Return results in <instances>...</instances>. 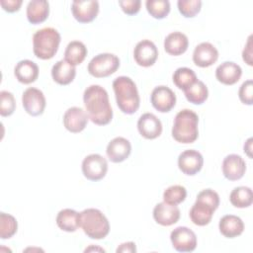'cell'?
<instances>
[{"mask_svg":"<svg viewBox=\"0 0 253 253\" xmlns=\"http://www.w3.org/2000/svg\"><path fill=\"white\" fill-rule=\"evenodd\" d=\"M229 201L235 208L244 209L250 207L253 202V194L251 188L245 186L234 188L229 195Z\"/></svg>","mask_w":253,"mask_h":253,"instance_id":"cell-30","label":"cell"},{"mask_svg":"<svg viewBox=\"0 0 253 253\" xmlns=\"http://www.w3.org/2000/svg\"><path fill=\"white\" fill-rule=\"evenodd\" d=\"M146 10L155 19H163L170 12V2L168 0H147Z\"/></svg>","mask_w":253,"mask_h":253,"instance_id":"cell-33","label":"cell"},{"mask_svg":"<svg viewBox=\"0 0 253 253\" xmlns=\"http://www.w3.org/2000/svg\"><path fill=\"white\" fill-rule=\"evenodd\" d=\"M150 102L153 108L158 112L167 113L175 107L176 95L167 86H157L151 92Z\"/></svg>","mask_w":253,"mask_h":253,"instance_id":"cell-10","label":"cell"},{"mask_svg":"<svg viewBox=\"0 0 253 253\" xmlns=\"http://www.w3.org/2000/svg\"><path fill=\"white\" fill-rule=\"evenodd\" d=\"M90 251H101V252H105V250L103 249V248H100V247H97V246H93V245H91L90 247H88V248H86L85 250H84V252H90Z\"/></svg>","mask_w":253,"mask_h":253,"instance_id":"cell-44","label":"cell"},{"mask_svg":"<svg viewBox=\"0 0 253 253\" xmlns=\"http://www.w3.org/2000/svg\"><path fill=\"white\" fill-rule=\"evenodd\" d=\"M14 74L19 82L23 84H31L39 77V66L32 60L24 59L16 64Z\"/></svg>","mask_w":253,"mask_h":253,"instance_id":"cell-22","label":"cell"},{"mask_svg":"<svg viewBox=\"0 0 253 253\" xmlns=\"http://www.w3.org/2000/svg\"><path fill=\"white\" fill-rule=\"evenodd\" d=\"M222 174L229 181L241 179L246 171L244 159L237 154H229L222 161Z\"/></svg>","mask_w":253,"mask_h":253,"instance_id":"cell-16","label":"cell"},{"mask_svg":"<svg viewBox=\"0 0 253 253\" xmlns=\"http://www.w3.org/2000/svg\"><path fill=\"white\" fill-rule=\"evenodd\" d=\"M108 171V162L102 155L93 153L87 155L82 161V173L90 181L103 179Z\"/></svg>","mask_w":253,"mask_h":253,"instance_id":"cell-7","label":"cell"},{"mask_svg":"<svg viewBox=\"0 0 253 253\" xmlns=\"http://www.w3.org/2000/svg\"><path fill=\"white\" fill-rule=\"evenodd\" d=\"M113 89L119 109L126 115L134 114L140 104L135 83L127 76H119L113 81Z\"/></svg>","mask_w":253,"mask_h":253,"instance_id":"cell-2","label":"cell"},{"mask_svg":"<svg viewBox=\"0 0 253 253\" xmlns=\"http://www.w3.org/2000/svg\"><path fill=\"white\" fill-rule=\"evenodd\" d=\"M184 94L190 103L195 105H202L209 97V90L206 84L198 79L194 84L184 90Z\"/></svg>","mask_w":253,"mask_h":253,"instance_id":"cell-29","label":"cell"},{"mask_svg":"<svg viewBox=\"0 0 253 253\" xmlns=\"http://www.w3.org/2000/svg\"><path fill=\"white\" fill-rule=\"evenodd\" d=\"M49 14V4L45 0H32L27 5V18L33 25L44 22Z\"/></svg>","mask_w":253,"mask_h":253,"instance_id":"cell-25","label":"cell"},{"mask_svg":"<svg viewBox=\"0 0 253 253\" xmlns=\"http://www.w3.org/2000/svg\"><path fill=\"white\" fill-rule=\"evenodd\" d=\"M80 227L91 239H103L110 232V223L98 209H86L79 213Z\"/></svg>","mask_w":253,"mask_h":253,"instance_id":"cell-4","label":"cell"},{"mask_svg":"<svg viewBox=\"0 0 253 253\" xmlns=\"http://www.w3.org/2000/svg\"><path fill=\"white\" fill-rule=\"evenodd\" d=\"M87 113L80 107H71L63 115L64 127L73 133L82 131L88 123Z\"/></svg>","mask_w":253,"mask_h":253,"instance_id":"cell-14","label":"cell"},{"mask_svg":"<svg viewBox=\"0 0 253 253\" xmlns=\"http://www.w3.org/2000/svg\"><path fill=\"white\" fill-rule=\"evenodd\" d=\"M240 101L245 105H252L253 103V81L251 79L242 83L238 91Z\"/></svg>","mask_w":253,"mask_h":253,"instance_id":"cell-38","label":"cell"},{"mask_svg":"<svg viewBox=\"0 0 253 253\" xmlns=\"http://www.w3.org/2000/svg\"><path fill=\"white\" fill-rule=\"evenodd\" d=\"M83 103L88 118L98 126H106L113 119L109 95L100 85H90L83 93Z\"/></svg>","mask_w":253,"mask_h":253,"instance_id":"cell-1","label":"cell"},{"mask_svg":"<svg viewBox=\"0 0 253 253\" xmlns=\"http://www.w3.org/2000/svg\"><path fill=\"white\" fill-rule=\"evenodd\" d=\"M87 47L82 42L72 41L70 42L64 51V60L73 66H76L83 62L87 55Z\"/></svg>","mask_w":253,"mask_h":253,"instance_id":"cell-28","label":"cell"},{"mask_svg":"<svg viewBox=\"0 0 253 253\" xmlns=\"http://www.w3.org/2000/svg\"><path fill=\"white\" fill-rule=\"evenodd\" d=\"M178 10L185 18H193L200 11L202 7L201 0H179L177 2Z\"/></svg>","mask_w":253,"mask_h":253,"instance_id":"cell-35","label":"cell"},{"mask_svg":"<svg viewBox=\"0 0 253 253\" xmlns=\"http://www.w3.org/2000/svg\"><path fill=\"white\" fill-rule=\"evenodd\" d=\"M120 67V59L117 55L109 52L100 53L94 56L88 63V72L96 77H108L115 73Z\"/></svg>","mask_w":253,"mask_h":253,"instance_id":"cell-6","label":"cell"},{"mask_svg":"<svg viewBox=\"0 0 253 253\" xmlns=\"http://www.w3.org/2000/svg\"><path fill=\"white\" fill-rule=\"evenodd\" d=\"M187 197V190L184 186L173 185L168 187L163 193V202L170 205H179L185 201Z\"/></svg>","mask_w":253,"mask_h":253,"instance_id":"cell-34","label":"cell"},{"mask_svg":"<svg viewBox=\"0 0 253 253\" xmlns=\"http://www.w3.org/2000/svg\"><path fill=\"white\" fill-rule=\"evenodd\" d=\"M153 218L160 225L170 226L179 220L180 210L175 205L162 202L154 207Z\"/></svg>","mask_w":253,"mask_h":253,"instance_id":"cell-18","label":"cell"},{"mask_svg":"<svg viewBox=\"0 0 253 253\" xmlns=\"http://www.w3.org/2000/svg\"><path fill=\"white\" fill-rule=\"evenodd\" d=\"M16 109V101L14 95L9 91L0 92V115L2 117L11 116Z\"/></svg>","mask_w":253,"mask_h":253,"instance_id":"cell-36","label":"cell"},{"mask_svg":"<svg viewBox=\"0 0 253 253\" xmlns=\"http://www.w3.org/2000/svg\"><path fill=\"white\" fill-rule=\"evenodd\" d=\"M137 129L144 138L154 139L161 134L162 124L155 115L145 113L141 115L137 121Z\"/></svg>","mask_w":253,"mask_h":253,"instance_id":"cell-15","label":"cell"},{"mask_svg":"<svg viewBox=\"0 0 253 253\" xmlns=\"http://www.w3.org/2000/svg\"><path fill=\"white\" fill-rule=\"evenodd\" d=\"M173 83L183 91L194 84L198 78L196 73L188 67H179L173 73Z\"/></svg>","mask_w":253,"mask_h":253,"instance_id":"cell-31","label":"cell"},{"mask_svg":"<svg viewBox=\"0 0 253 253\" xmlns=\"http://www.w3.org/2000/svg\"><path fill=\"white\" fill-rule=\"evenodd\" d=\"M218 228L224 237L234 238L241 235L244 231V222L237 215L225 214L220 218Z\"/></svg>","mask_w":253,"mask_h":253,"instance_id":"cell-21","label":"cell"},{"mask_svg":"<svg viewBox=\"0 0 253 253\" xmlns=\"http://www.w3.org/2000/svg\"><path fill=\"white\" fill-rule=\"evenodd\" d=\"M57 226L66 232H74L80 227L79 212L71 209H63L56 215Z\"/></svg>","mask_w":253,"mask_h":253,"instance_id":"cell-27","label":"cell"},{"mask_svg":"<svg viewBox=\"0 0 253 253\" xmlns=\"http://www.w3.org/2000/svg\"><path fill=\"white\" fill-rule=\"evenodd\" d=\"M218 51L213 44L205 42L198 44L193 52V61L199 67H209L216 62Z\"/></svg>","mask_w":253,"mask_h":253,"instance_id":"cell-19","label":"cell"},{"mask_svg":"<svg viewBox=\"0 0 253 253\" xmlns=\"http://www.w3.org/2000/svg\"><path fill=\"white\" fill-rule=\"evenodd\" d=\"M22 104L29 115L37 117L44 112L46 102L42 91L35 87H30L23 92Z\"/></svg>","mask_w":253,"mask_h":253,"instance_id":"cell-9","label":"cell"},{"mask_svg":"<svg viewBox=\"0 0 253 253\" xmlns=\"http://www.w3.org/2000/svg\"><path fill=\"white\" fill-rule=\"evenodd\" d=\"M131 152L130 142L122 136L113 138L107 145L106 153L110 161L120 163L125 161Z\"/></svg>","mask_w":253,"mask_h":253,"instance_id":"cell-17","label":"cell"},{"mask_svg":"<svg viewBox=\"0 0 253 253\" xmlns=\"http://www.w3.org/2000/svg\"><path fill=\"white\" fill-rule=\"evenodd\" d=\"M22 3H23L22 0H1L0 1L2 8L9 13H14L19 11Z\"/></svg>","mask_w":253,"mask_h":253,"instance_id":"cell-40","label":"cell"},{"mask_svg":"<svg viewBox=\"0 0 253 253\" xmlns=\"http://www.w3.org/2000/svg\"><path fill=\"white\" fill-rule=\"evenodd\" d=\"M71 12L79 23H90L99 13V2L96 0H75L71 4Z\"/></svg>","mask_w":253,"mask_h":253,"instance_id":"cell-12","label":"cell"},{"mask_svg":"<svg viewBox=\"0 0 253 253\" xmlns=\"http://www.w3.org/2000/svg\"><path fill=\"white\" fill-rule=\"evenodd\" d=\"M18 229L17 219L6 212H0V237L9 239L15 235Z\"/></svg>","mask_w":253,"mask_h":253,"instance_id":"cell-32","label":"cell"},{"mask_svg":"<svg viewBox=\"0 0 253 253\" xmlns=\"http://www.w3.org/2000/svg\"><path fill=\"white\" fill-rule=\"evenodd\" d=\"M196 201L204 203L206 205H209L211 208H213L214 210H216L219 206V196L215 191H213L211 189H205V190L201 191L198 194Z\"/></svg>","mask_w":253,"mask_h":253,"instance_id":"cell-37","label":"cell"},{"mask_svg":"<svg viewBox=\"0 0 253 253\" xmlns=\"http://www.w3.org/2000/svg\"><path fill=\"white\" fill-rule=\"evenodd\" d=\"M241 75V67L233 61H224L215 69L216 79L224 85H233L237 83Z\"/></svg>","mask_w":253,"mask_h":253,"instance_id":"cell-20","label":"cell"},{"mask_svg":"<svg viewBox=\"0 0 253 253\" xmlns=\"http://www.w3.org/2000/svg\"><path fill=\"white\" fill-rule=\"evenodd\" d=\"M214 211L215 210L211 206L196 201L191 208L189 214L194 224L199 226H205L211 222Z\"/></svg>","mask_w":253,"mask_h":253,"instance_id":"cell-26","label":"cell"},{"mask_svg":"<svg viewBox=\"0 0 253 253\" xmlns=\"http://www.w3.org/2000/svg\"><path fill=\"white\" fill-rule=\"evenodd\" d=\"M158 57V49L155 43L149 40L138 42L133 49L135 62L143 67L152 66Z\"/></svg>","mask_w":253,"mask_h":253,"instance_id":"cell-11","label":"cell"},{"mask_svg":"<svg viewBox=\"0 0 253 253\" xmlns=\"http://www.w3.org/2000/svg\"><path fill=\"white\" fill-rule=\"evenodd\" d=\"M242 58L248 65H252V35L248 37L247 42L242 51Z\"/></svg>","mask_w":253,"mask_h":253,"instance_id":"cell-41","label":"cell"},{"mask_svg":"<svg viewBox=\"0 0 253 253\" xmlns=\"http://www.w3.org/2000/svg\"><path fill=\"white\" fill-rule=\"evenodd\" d=\"M170 240L173 248L178 252H192L197 247L196 233L186 226H178L172 230Z\"/></svg>","mask_w":253,"mask_h":253,"instance_id":"cell-8","label":"cell"},{"mask_svg":"<svg viewBox=\"0 0 253 253\" xmlns=\"http://www.w3.org/2000/svg\"><path fill=\"white\" fill-rule=\"evenodd\" d=\"M76 75L75 66L61 59L55 62L51 68V77L59 85H67L71 83Z\"/></svg>","mask_w":253,"mask_h":253,"instance_id":"cell-24","label":"cell"},{"mask_svg":"<svg viewBox=\"0 0 253 253\" xmlns=\"http://www.w3.org/2000/svg\"><path fill=\"white\" fill-rule=\"evenodd\" d=\"M119 4L124 13L126 15H134L139 12L141 2L140 0H121Z\"/></svg>","mask_w":253,"mask_h":253,"instance_id":"cell-39","label":"cell"},{"mask_svg":"<svg viewBox=\"0 0 253 253\" xmlns=\"http://www.w3.org/2000/svg\"><path fill=\"white\" fill-rule=\"evenodd\" d=\"M252 137H250V138H248L247 140H246V142L244 143V152L251 158L252 157V154H251V150H252Z\"/></svg>","mask_w":253,"mask_h":253,"instance_id":"cell-43","label":"cell"},{"mask_svg":"<svg viewBox=\"0 0 253 253\" xmlns=\"http://www.w3.org/2000/svg\"><path fill=\"white\" fill-rule=\"evenodd\" d=\"M199 117L189 109L181 110L175 116L172 136L180 143H193L199 136Z\"/></svg>","mask_w":253,"mask_h":253,"instance_id":"cell-3","label":"cell"},{"mask_svg":"<svg viewBox=\"0 0 253 253\" xmlns=\"http://www.w3.org/2000/svg\"><path fill=\"white\" fill-rule=\"evenodd\" d=\"M116 252H127V253H133L136 252V247L134 242L132 241H128V242H125L122 243L121 245H119V247L116 249Z\"/></svg>","mask_w":253,"mask_h":253,"instance_id":"cell-42","label":"cell"},{"mask_svg":"<svg viewBox=\"0 0 253 253\" xmlns=\"http://www.w3.org/2000/svg\"><path fill=\"white\" fill-rule=\"evenodd\" d=\"M60 43V34L51 27L42 28L33 36V50L38 58L46 60L57 52Z\"/></svg>","mask_w":253,"mask_h":253,"instance_id":"cell-5","label":"cell"},{"mask_svg":"<svg viewBox=\"0 0 253 253\" xmlns=\"http://www.w3.org/2000/svg\"><path fill=\"white\" fill-rule=\"evenodd\" d=\"M204 164L203 155L195 149H188L183 151L178 157V167L188 176L196 175L201 171Z\"/></svg>","mask_w":253,"mask_h":253,"instance_id":"cell-13","label":"cell"},{"mask_svg":"<svg viewBox=\"0 0 253 253\" xmlns=\"http://www.w3.org/2000/svg\"><path fill=\"white\" fill-rule=\"evenodd\" d=\"M189 46L187 36L181 32L170 33L164 40V49L167 53L177 56L183 54Z\"/></svg>","mask_w":253,"mask_h":253,"instance_id":"cell-23","label":"cell"}]
</instances>
